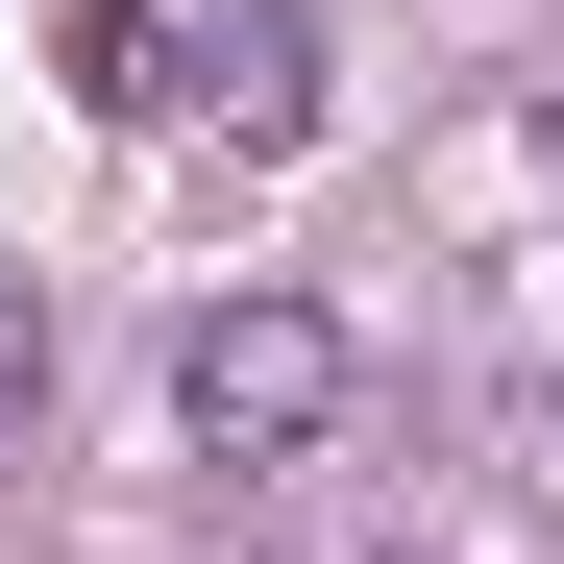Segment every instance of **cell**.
I'll use <instances>...</instances> for the list:
<instances>
[{
    "mask_svg": "<svg viewBox=\"0 0 564 564\" xmlns=\"http://www.w3.org/2000/svg\"><path fill=\"white\" fill-rule=\"evenodd\" d=\"M172 123L295 148V123H319V25H295V0H221V25H172Z\"/></svg>",
    "mask_w": 564,
    "mask_h": 564,
    "instance_id": "cell-2",
    "label": "cell"
},
{
    "mask_svg": "<svg viewBox=\"0 0 564 564\" xmlns=\"http://www.w3.org/2000/svg\"><path fill=\"white\" fill-rule=\"evenodd\" d=\"M172 442H197V466H319V442H344V319H319V295H197Z\"/></svg>",
    "mask_w": 564,
    "mask_h": 564,
    "instance_id": "cell-1",
    "label": "cell"
},
{
    "mask_svg": "<svg viewBox=\"0 0 564 564\" xmlns=\"http://www.w3.org/2000/svg\"><path fill=\"white\" fill-rule=\"evenodd\" d=\"M0 393H25V319H0Z\"/></svg>",
    "mask_w": 564,
    "mask_h": 564,
    "instance_id": "cell-4",
    "label": "cell"
},
{
    "mask_svg": "<svg viewBox=\"0 0 564 564\" xmlns=\"http://www.w3.org/2000/svg\"><path fill=\"white\" fill-rule=\"evenodd\" d=\"M74 99H99V123H172V0H74Z\"/></svg>",
    "mask_w": 564,
    "mask_h": 564,
    "instance_id": "cell-3",
    "label": "cell"
}]
</instances>
